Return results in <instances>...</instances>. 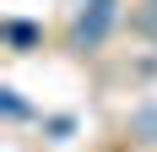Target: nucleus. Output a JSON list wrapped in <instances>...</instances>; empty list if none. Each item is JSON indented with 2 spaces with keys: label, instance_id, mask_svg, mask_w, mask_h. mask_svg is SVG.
<instances>
[{
  "label": "nucleus",
  "instance_id": "1",
  "mask_svg": "<svg viewBox=\"0 0 157 152\" xmlns=\"http://www.w3.org/2000/svg\"><path fill=\"white\" fill-rule=\"evenodd\" d=\"M6 33H11V44H33V38H38V33H33L27 22H11V27H6Z\"/></svg>",
  "mask_w": 157,
  "mask_h": 152
},
{
  "label": "nucleus",
  "instance_id": "2",
  "mask_svg": "<svg viewBox=\"0 0 157 152\" xmlns=\"http://www.w3.org/2000/svg\"><path fill=\"white\" fill-rule=\"evenodd\" d=\"M87 6H114V0H87Z\"/></svg>",
  "mask_w": 157,
  "mask_h": 152
},
{
  "label": "nucleus",
  "instance_id": "3",
  "mask_svg": "<svg viewBox=\"0 0 157 152\" xmlns=\"http://www.w3.org/2000/svg\"><path fill=\"white\" fill-rule=\"evenodd\" d=\"M152 6H157V0H152Z\"/></svg>",
  "mask_w": 157,
  "mask_h": 152
}]
</instances>
